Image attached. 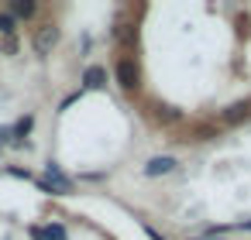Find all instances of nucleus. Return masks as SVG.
Segmentation results:
<instances>
[{
	"mask_svg": "<svg viewBox=\"0 0 251 240\" xmlns=\"http://www.w3.org/2000/svg\"><path fill=\"white\" fill-rule=\"evenodd\" d=\"M114 76H117V86H121V89H127V93H134V89L141 86V69H138V62H134V59H117Z\"/></svg>",
	"mask_w": 251,
	"mask_h": 240,
	"instance_id": "f257e3e1",
	"label": "nucleus"
},
{
	"mask_svg": "<svg viewBox=\"0 0 251 240\" xmlns=\"http://www.w3.org/2000/svg\"><path fill=\"white\" fill-rule=\"evenodd\" d=\"M31 45H35V52H38V55H49V52L59 45V28H55V24H42V28L35 31Z\"/></svg>",
	"mask_w": 251,
	"mask_h": 240,
	"instance_id": "f03ea898",
	"label": "nucleus"
},
{
	"mask_svg": "<svg viewBox=\"0 0 251 240\" xmlns=\"http://www.w3.org/2000/svg\"><path fill=\"white\" fill-rule=\"evenodd\" d=\"M176 168H179V161H176L172 154H155V158H148V161H145V168H141V172H145L148 178H158V175H172Z\"/></svg>",
	"mask_w": 251,
	"mask_h": 240,
	"instance_id": "7ed1b4c3",
	"label": "nucleus"
},
{
	"mask_svg": "<svg viewBox=\"0 0 251 240\" xmlns=\"http://www.w3.org/2000/svg\"><path fill=\"white\" fill-rule=\"evenodd\" d=\"M31 240H69L62 223H49V226H31Z\"/></svg>",
	"mask_w": 251,
	"mask_h": 240,
	"instance_id": "20e7f679",
	"label": "nucleus"
},
{
	"mask_svg": "<svg viewBox=\"0 0 251 240\" xmlns=\"http://www.w3.org/2000/svg\"><path fill=\"white\" fill-rule=\"evenodd\" d=\"M248 113H251V100H237V103H230V107L224 110L220 120H224V124H241Z\"/></svg>",
	"mask_w": 251,
	"mask_h": 240,
	"instance_id": "39448f33",
	"label": "nucleus"
},
{
	"mask_svg": "<svg viewBox=\"0 0 251 240\" xmlns=\"http://www.w3.org/2000/svg\"><path fill=\"white\" fill-rule=\"evenodd\" d=\"M83 86H86V89H103V86H107V69L90 65V69L83 72Z\"/></svg>",
	"mask_w": 251,
	"mask_h": 240,
	"instance_id": "423d86ee",
	"label": "nucleus"
},
{
	"mask_svg": "<svg viewBox=\"0 0 251 240\" xmlns=\"http://www.w3.org/2000/svg\"><path fill=\"white\" fill-rule=\"evenodd\" d=\"M35 0H14V4H11V18L18 21V18H35Z\"/></svg>",
	"mask_w": 251,
	"mask_h": 240,
	"instance_id": "0eeeda50",
	"label": "nucleus"
},
{
	"mask_svg": "<svg viewBox=\"0 0 251 240\" xmlns=\"http://www.w3.org/2000/svg\"><path fill=\"white\" fill-rule=\"evenodd\" d=\"M114 38H117V42H124V45H131V42L138 38V35H134V24H121V28L114 31Z\"/></svg>",
	"mask_w": 251,
	"mask_h": 240,
	"instance_id": "6e6552de",
	"label": "nucleus"
},
{
	"mask_svg": "<svg viewBox=\"0 0 251 240\" xmlns=\"http://www.w3.org/2000/svg\"><path fill=\"white\" fill-rule=\"evenodd\" d=\"M31 124H35V117H25V120H18V127H14L11 134H14V137H25V134L31 131Z\"/></svg>",
	"mask_w": 251,
	"mask_h": 240,
	"instance_id": "1a4fd4ad",
	"label": "nucleus"
},
{
	"mask_svg": "<svg viewBox=\"0 0 251 240\" xmlns=\"http://www.w3.org/2000/svg\"><path fill=\"white\" fill-rule=\"evenodd\" d=\"M165 124H172V120H182V110H172V107H162V113H158Z\"/></svg>",
	"mask_w": 251,
	"mask_h": 240,
	"instance_id": "9d476101",
	"label": "nucleus"
},
{
	"mask_svg": "<svg viewBox=\"0 0 251 240\" xmlns=\"http://www.w3.org/2000/svg\"><path fill=\"white\" fill-rule=\"evenodd\" d=\"M0 35H14V18L11 14H0Z\"/></svg>",
	"mask_w": 251,
	"mask_h": 240,
	"instance_id": "9b49d317",
	"label": "nucleus"
},
{
	"mask_svg": "<svg viewBox=\"0 0 251 240\" xmlns=\"http://www.w3.org/2000/svg\"><path fill=\"white\" fill-rule=\"evenodd\" d=\"M145 233H148V237H151V240H165V237H162V233H158V230H151V226H148V223H145Z\"/></svg>",
	"mask_w": 251,
	"mask_h": 240,
	"instance_id": "f8f14e48",
	"label": "nucleus"
},
{
	"mask_svg": "<svg viewBox=\"0 0 251 240\" xmlns=\"http://www.w3.org/2000/svg\"><path fill=\"white\" fill-rule=\"evenodd\" d=\"M7 137H11V127H0V144H4Z\"/></svg>",
	"mask_w": 251,
	"mask_h": 240,
	"instance_id": "ddd939ff",
	"label": "nucleus"
},
{
	"mask_svg": "<svg viewBox=\"0 0 251 240\" xmlns=\"http://www.w3.org/2000/svg\"><path fill=\"white\" fill-rule=\"evenodd\" d=\"M193 240H220V237H193Z\"/></svg>",
	"mask_w": 251,
	"mask_h": 240,
	"instance_id": "4468645a",
	"label": "nucleus"
},
{
	"mask_svg": "<svg viewBox=\"0 0 251 240\" xmlns=\"http://www.w3.org/2000/svg\"><path fill=\"white\" fill-rule=\"evenodd\" d=\"M241 230H251V219H248V223H241Z\"/></svg>",
	"mask_w": 251,
	"mask_h": 240,
	"instance_id": "2eb2a0df",
	"label": "nucleus"
}]
</instances>
